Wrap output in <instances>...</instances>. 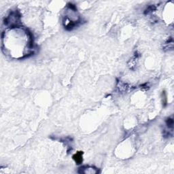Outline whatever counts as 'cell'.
Here are the masks:
<instances>
[{
	"instance_id": "obj_1",
	"label": "cell",
	"mask_w": 174,
	"mask_h": 174,
	"mask_svg": "<svg viewBox=\"0 0 174 174\" xmlns=\"http://www.w3.org/2000/svg\"><path fill=\"white\" fill-rule=\"evenodd\" d=\"M83 152L79 151L78 152H76L75 155L73 156V159L74 160V161L76 162L77 165H80V164L82 163L83 162Z\"/></svg>"
}]
</instances>
